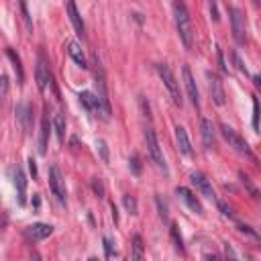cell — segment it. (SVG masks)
Instances as JSON below:
<instances>
[{
    "instance_id": "cell-10",
    "label": "cell",
    "mask_w": 261,
    "mask_h": 261,
    "mask_svg": "<svg viewBox=\"0 0 261 261\" xmlns=\"http://www.w3.org/2000/svg\"><path fill=\"white\" fill-rule=\"evenodd\" d=\"M190 180H192V184L198 188V192H200L202 196H206V198H210V200L217 198V194H214V188H212V184H210V180L204 176L202 172H192V174H190Z\"/></svg>"
},
{
    "instance_id": "cell-44",
    "label": "cell",
    "mask_w": 261,
    "mask_h": 261,
    "mask_svg": "<svg viewBox=\"0 0 261 261\" xmlns=\"http://www.w3.org/2000/svg\"><path fill=\"white\" fill-rule=\"evenodd\" d=\"M88 261H98V257H90V259H88Z\"/></svg>"
},
{
    "instance_id": "cell-40",
    "label": "cell",
    "mask_w": 261,
    "mask_h": 261,
    "mask_svg": "<svg viewBox=\"0 0 261 261\" xmlns=\"http://www.w3.org/2000/svg\"><path fill=\"white\" fill-rule=\"evenodd\" d=\"M8 94V78L6 76H2V98Z\"/></svg>"
},
{
    "instance_id": "cell-35",
    "label": "cell",
    "mask_w": 261,
    "mask_h": 261,
    "mask_svg": "<svg viewBox=\"0 0 261 261\" xmlns=\"http://www.w3.org/2000/svg\"><path fill=\"white\" fill-rule=\"evenodd\" d=\"M224 261H239L235 255V249L231 245H224Z\"/></svg>"
},
{
    "instance_id": "cell-42",
    "label": "cell",
    "mask_w": 261,
    "mask_h": 261,
    "mask_svg": "<svg viewBox=\"0 0 261 261\" xmlns=\"http://www.w3.org/2000/svg\"><path fill=\"white\" fill-rule=\"evenodd\" d=\"M210 13H212L214 20H219V10H217V4H214V2H210Z\"/></svg>"
},
{
    "instance_id": "cell-43",
    "label": "cell",
    "mask_w": 261,
    "mask_h": 261,
    "mask_svg": "<svg viewBox=\"0 0 261 261\" xmlns=\"http://www.w3.org/2000/svg\"><path fill=\"white\" fill-rule=\"evenodd\" d=\"M204 261H221L219 255H214V253H206L204 255Z\"/></svg>"
},
{
    "instance_id": "cell-13",
    "label": "cell",
    "mask_w": 261,
    "mask_h": 261,
    "mask_svg": "<svg viewBox=\"0 0 261 261\" xmlns=\"http://www.w3.org/2000/svg\"><path fill=\"white\" fill-rule=\"evenodd\" d=\"M176 194L181 198V200H184V204H186V206L192 210V212H196V214H200V217H202V214H204V208H202V204H200V200L194 196V194H192V192L188 190V188H184V186H180V188H176Z\"/></svg>"
},
{
    "instance_id": "cell-41",
    "label": "cell",
    "mask_w": 261,
    "mask_h": 261,
    "mask_svg": "<svg viewBox=\"0 0 261 261\" xmlns=\"http://www.w3.org/2000/svg\"><path fill=\"white\" fill-rule=\"evenodd\" d=\"M253 84H255V88L261 92V74H255V76H253Z\"/></svg>"
},
{
    "instance_id": "cell-19",
    "label": "cell",
    "mask_w": 261,
    "mask_h": 261,
    "mask_svg": "<svg viewBox=\"0 0 261 261\" xmlns=\"http://www.w3.org/2000/svg\"><path fill=\"white\" fill-rule=\"evenodd\" d=\"M67 53H70V58L80 65V67H88V61H86V55H84V51H82V47L78 45L76 41H70L67 43Z\"/></svg>"
},
{
    "instance_id": "cell-12",
    "label": "cell",
    "mask_w": 261,
    "mask_h": 261,
    "mask_svg": "<svg viewBox=\"0 0 261 261\" xmlns=\"http://www.w3.org/2000/svg\"><path fill=\"white\" fill-rule=\"evenodd\" d=\"M181 76H184V86H186V92H188V98L190 102L194 104L196 108H200V94H198V88H196V80L194 76H192L190 67L184 65V70H181Z\"/></svg>"
},
{
    "instance_id": "cell-28",
    "label": "cell",
    "mask_w": 261,
    "mask_h": 261,
    "mask_svg": "<svg viewBox=\"0 0 261 261\" xmlns=\"http://www.w3.org/2000/svg\"><path fill=\"white\" fill-rule=\"evenodd\" d=\"M96 149L100 151L102 161H108V147H106V141H104V139H98V141H96Z\"/></svg>"
},
{
    "instance_id": "cell-1",
    "label": "cell",
    "mask_w": 261,
    "mask_h": 261,
    "mask_svg": "<svg viewBox=\"0 0 261 261\" xmlns=\"http://www.w3.org/2000/svg\"><path fill=\"white\" fill-rule=\"evenodd\" d=\"M174 15H176V29H178L181 43H184L186 49H192V45H194V31H192V20H190L186 4L174 2Z\"/></svg>"
},
{
    "instance_id": "cell-15",
    "label": "cell",
    "mask_w": 261,
    "mask_h": 261,
    "mask_svg": "<svg viewBox=\"0 0 261 261\" xmlns=\"http://www.w3.org/2000/svg\"><path fill=\"white\" fill-rule=\"evenodd\" d=\"M176 143L180 147V151L184 153L186 157H192L194 155V151H192V143H190V137H188V131L184 127H176Z\"/></svg>"
},
{
    "instance_id": "cell-21",
    "label": "cell",
    "mask_w": 261,
    "mask_h": 261,
    "mask_svg": "<svg viewBox=\"0 0 261 261\" xmlns=\"http://www.w3.org/2000/svg\"><path fill=\"white\" fill-rule=\"evenodd\" d=\"M47 135H49V117H45L41 122V137H39V153L45 155L47 151Z\"/></svg>"
},
{
    "instance_id": "cell-39",
    "label": "cell",
    "mask_w": 261,
    "mask_h": 261,
    "mask_svg": "<svg viewBox=\"0 0 261 261\" xmlns=\"http://www.w3.org/2000/svg\"><path fill=\"white\" fill-rule=\"evenodd\" d=\"M219 63H221V70H222L224 74H226V72H229V67H226V65H224V58H222V51H221V49H219Z\"/></svg>"
},
{
    "instance_id": "cell-34",
    "label": "cell",
    "mask_w": 261,
    "mask_h": 261,
    "mask_svg": "<svg viewBox=\"0 0 261 261\" xmlns=\"http://www.w3.org/2000/svg\"><path fill=\"white\" fill-rule=\"evenodd\" d=\"M253 129L255 131L259 129V102H257V98L253 100Z\"/></svg>"
},
{
    "instance_id": "cell-18",
    "label": "cell",
    "mask_w": 261,
    "mask_h": 261,
    "mask_svg": "<svg viewBox=\"0 0 261 261\" xmlns=\"http://www.w3.org/2000/svg\"><path fill=\"white\" fill-rule=\"evenodd\" d=\"M200 131H202V141L206 149H212L214 147V124L208 119H202L200 122Z\"/></svg>"
},
{
    "instance_id": "cell-17",
    "label": "cell",
    "mask_w": 261,
    "mask_h": 261,
    "mask_svg": "<svg viewBox=\"0 0 261 261\" xmlns=\"http://www.w3.org/2000/svg\"><path fill=\"white\" fill-rule=\"evenodd\" d=\"M17 119L19 122L22 124V129H31V124H33V106L27 104V102H22V104L17 106Z\"/></svg>"
},
{
    "instance_id": "cell-14",
    "label": "cell",
    "mask_w": 261,
    "mask_h": 261,
    "mask_svg": "<svg viewBox=\"0 0 261 261\" xmlns=\"http://www.w3.org/2000/svg\"><path fill=\"white\" fill-rule=\"evenodd\" d=\"M51 233H53V226L51 224H45V222H35V224L27 226V237H29V239H33V241L47 239Z\"/></svg>"
},
{
    "instance_id": "cell-25",
    "label": "cell",
    "mask_w": 261,
    "mask_h": 261,
    "mask_svg": "<svg viewBox=\"0 0 261 261\" xmlns=\"http://www.w3.org/2000/svg\"><path fill=\"white\" fill-rule=\"evenodd\" d=\"M155 204H157V210H160V219L163 222H167L169 219V208H167V202L161 198V196H155Z\"/></svg>"
},
{
    "instance_id": "cell-8",
    "label": "cell",
    "mask_w": 261,
    "mask_h": 261,
    "mask_svg": "<svg viewBox=\"0 0 261 261\" xmlns=\"http://www.w3.org/2000/svg\"><path fill=\"white\" fill-rule=\"evenodd\" d=\"M35 80H37V88L41 92L47 90V84L51 82V74H49V63L45 60V55L39 53L37 58V65H35Z\"/></svg>"
},
{
    "instance_id": "cell-23",
    "label": "cell",
    "mask_w": 261,
    "mask_h": 261,
    "mask_svg": "<svg viewBox=\"0 0 261 261\" xmlns=\"http://www.w3.org/2000/svg\"><path fill=\"white\" fill-rule=\"evenodd\" d=\"M53 124H55V133H58V139L63 141V139H65V119H63L61 112H58V115H55Z\"/></svg>"
},
{
    "instance_id": "cell-7",
    "label": "cell",
    "mask_w": 261,
    "mask_h": 261,
    "mask_svg": "<svg viewBox=\"0 0 261 261\" xmlns=\"http://www.w3.org/2000/svg\"><path fill=\"white\" fill-rule=\"evenodd\" d=\"M49 188L53 192V196L58 198V202L65 204V180H63V176H61L58 165L49 167Z\"/></svg>"
},
{
    "instance_id": "cell-24",
    "label": "cell",
    "mask_w": 261,
    "mask_h": 261,
    "mask_svg": "<svg viewBox=\"0 0 261 261\" xmlns=\"http://www.w3.org/2000/svg\"><path fill=\"white\" fill-rule=\"evenodd\" d=\"M172 239H174V243H176V251L184 255V253H186L184 239H181V235H180V231H178V224H172Z\"/></svg>"
},
{
    "instance_id": "cell-2",
    "label": "cell",
    "mask_w": 261,
    "mask_h": 261,
    "mask_svg": "<svg viewBox=\"0 0 261 261\" xmlns=\"http://www.w3.org/2000/svg\"><path fill=\"white\" fill-rule=\"evenodd\" d=\"M221 133H222V137L224 141L229 143V147H233V149L239 153V155H245V157H253L251 153V147H249V143L241 137L239 133H237L233 127H229V124H221Z\"/></svg>"
},
{
    "instance_id": "cell-33",
    "label": "cell",
    "mask_w": 261,
    "mask_h": 261,
    "mask_svg": "<svg viewBox=\"0 0 261 261\" xmlns=\"http://www.w3.org/2000/svg\"><path fill=\"white\" fill-rule=\"evenodd\" d=\"M129 165H131V169H133V174L135 176H139L141 174V163H139V157L137 155H133L131 160H129Z\"/></svg>"
},
{
    "instance_id": "cell-29",
    "label": "cell",
    "mask_w": 261,
    "mask_h": 261,
    "mask_svg": "<svg viewBox=\"0 0 261 261\" xmlns=\"http://www.w3.org/2000/svg\"><path fill=\"white\" fill-rule=\"evenodd\" d=\"M239 231H241V233H247L249 237H253L255 241H259V243H261V235L253 229V226H249V224H239Z\"/></svg>"
},
{
    "instance_id": "cell-38",
    "label": "cell",
    "mask_w": 261,
    "mask_h": 261,
    "mask_svg": "<svg viewBox=\"0 0 261 261\" xmlns=\"http://www.w3.org/2000/svg\"><path fill=\"white\" fill-rule=\"evenodd\" d=\"M29 169H31V174H33V178H37V163H35V160H29Z\"/></svg>"
},
{
    "instance_id": "cell-26",
    "label": "cell",
    "mask_w": 261,
    "mask_h": 261,
    "mask_svg": "<svg viewBox=\"0 0 261 261\" xmlns=\"http://www.w3.org/2000/svg\"><path fill=\"white\" fill-rule=\"evenodd\" d=\"M122 204H124V208H127L131 214H137V200H135V196H131V194H124L122 196Z\"/></svg>"
},
{
    "instance_id": "cell-22",
    "label": "cell",
    "mask_w": 261,
    "mask_h": 261,
    "mask_svg": "<svg viewBox=\"0 0 261 261\" xmlns=\"http://www.w3.org/2000/svg\"><path fill=\"white\" fill-rule=\"evenodd\" d=\"M129 261H145V255H143V239H141L139 235L133 239V251H131Z\"/></svg>"
},
{
    "instance_id": "cell-9",
    "label": "cell",
    "mask_w": 261,
    "mask_h": 261,
    "mask_svg": "<svg viewBox=\"0 0 261 261\" xmlns=\"http://www.w3.org/2000/svg\"><path fill=\"white\" fill-rule=\"evenodd\" d=\"M206 78H208V92H210V96L214 100V104L222 106L226 102V96H224V88H222L221 78L217 74H210V72L206 74Z\"/></svg>"
},
{
    "instance_id": "cell-4",
    "label": "cell",
    "mask_w": 261,
    "mask_h": 261,
    "mask_svg": "<svg viewBox=\"0 0 261 261\" xmlns=\"http://www.w3.org/2000/svg\"><path fill=\"white\" fill-rule=\"evenodd\" d=\"M157 74L161 76V80H163V84H165V88H167V92H169V96H172V100H174V104H176V106H181L180 84H178V80H176V76L172 74V70H169V65L160 63V65H157Z\"/></svg>"
},
{
    "instance_id": "cell-31",
    "label": "cell",
    "mask_w": 261,
    "mask_h": 261,
    "mask_svg": "<svg viewBox=\"0 0 261 261\" xmlns=\"http://www.w3.org/2000/svg\"><path fill=\"white\" fill-rule=\"evenodd\" d=\"M92 188H94V192H96L100 198H104V184H102L100 178H94V180H92Z\"/></svg>"
},
{
    "instance_id": "cell-32",
    "label": "cell",
    "mask_w": 261,
    "mask_h": 261,
    "mask_svg": "<svg viewBox=\"0 0 261 261\" xmlns=\"http://www.w3.org/2000/svg\"><path fill=\"white\" fill-rule=\"evenodd\" d=\"M102 243H104L106 257H112V255H115V245H112V239H110V237H104V239H102Z\"/></svg>"
},
{
    "instance_id": "cell-6",
    "label": "cell",
    "mask_w": 261,
    "mask_h": 261,
    "mask_svg": "<svg viewBox=\"0 0 261 261\" xmlns=\"http://www.w3.org/2000/svg\"><path fill=\"white\" fill-rule=\"evenodd\" d=\"M229 15H231V27H233V37L237 43H245L247 39V27H245V17L241 13V8L231 6L229 8Z\"/></svg>"
},
{
    "instance_id": "cell-36",
    "label": "cell",
    "mask_w": 261,
    "mask_h": 261,
    "mask_svg": "<svg viewBox=\"0 0 261 261\" xmlns=\"http://www.w3.org/2000/svg\"><path fill=\"white\" fill-rule=\"evenodd\" d=\"M219 208L222 210V214H224V217H229V219H235V212H233V208H231V206H226L224 202H219Z\"/></svg>"
},
{
    "instance_id": "cell-11",
    "label": "cell",
    "mask_w": 261,
    "mask_h": 261,
    "mask_svg": "<svg viewBox=\"0 0 261 261\" xmlns=\"http://www.w3.org/2000/svg\"><path fill=\"white\" fill-rule=\"evenodd\" d=\"M10 174H13V181H15V188H17V202L22 206V204H25V196H27V178L19 165L10 167Z\"/></svg>"
},
{
    "instance_id": "cell-20",
    "label": "cell",
    "mask_w": 261,
    "mask_h": 261,
    "mask_svg": "<svg viewBox=\"0 0 261 261\" xmlns=\"http://www.w3.org/2000/svg\"><path fill=\"white\" fill-rule=\"evenodd\" d=\"M6 55H8V60L10 63H13L15 67V72H17V84H22V80H25V74H22V65H20V58L15 53L13 47H6Z\"/></svg>"
},
{
    "instance_id": "cell-30",
    "label": "cell",
    "mask_w": 261,
    "mask_h": 261,
    "mask_svg": "<svg viewBox=\"0 0 261 261\" xmlns=\"http://www.w3.org/2000/svg\"><path fill=\"white\" fill-rule=\"evenodd\" d=\"M19 6H20V10H22V19H25V25H27V31L31 33V31H33V22H31V17H29V10H27V4H25V2H20Z\"/></svg>"
},
{
    "instance_id": "cell-5",
    "label": "cell",
    "mask_w": 261,
    "mask_h": 261,
    "mask_svg": "<svg viewBox=\"0 0 261 261\" xmlns=\"http://www.w3.org/2000/svg\"><path fill=\"white\" fill-rule=\"evenodd\" d=\"M94 78H96V98L100 100L102 108L106 110V115L110 117V104H108V92H106V80H104V72H102V65L98 58H94Z\"/></svg>"
},
{
    "instance_id": "cell-27",
    "label": "cell",
    "mask_w": 261,
    "mask_h": 261,
    "mask_svg": "<svg viewBox=\"0 0 261 261\" xmlns=\"http://www.w3.org/2000/svg\"><path fill=\"white\" fill-rule=\"evenodd\" d=\"M239 178H241V181H243V186H245L249 192H251V196H253V198H259V192H257V188L251 184V180H249V176H245V174L241 172V174H239Z\"/></svg>"
},
{
    "instance_id": "cell-16",
    "label": "cell",
    "mask_w": 261,
    "mask_h": 261,
    "mask_svg": "<svg viewBox=\"0 0 261 261\" xmlns=\"http://www.w3.org/2000/svg\"><path fill=\"white\" fill-rule=\"evenodd\" d=\"M65 8H67V15H70V20H72V25H74V29H76V33H78V37H84V35H86V25H84V20H82L80 13H78L76 4H74V2H67Z\"/></svg>"
},
{
    "instance_id": "cell-3",
    "label": "cell",
    "mask_w": 261,
    "mask_h": 261,
    "mask_svg": "<svg viewBox=\"0 0 261 261\" xmlns=\"http://www.w3.org/2000/svg\"><path fill=\"white\" fill-rule=\"evenodd\" d=\"M145 145H147V151H149L153 163L160 169H163V174H167V163H165L163 151H161L160 141H157V135H155V131L151 127H147V131H145Z\"/></svg>"
},
{
    "instance_id": "cell-37",
    "label": "cell",
    "mask_w": 261,
    "mask_h": 261,
    "mask_svg": "<svg viewBox=\"0 0 261 261\" xmlns=\"http://www.w3.org/2000/svg\"><path fill=\"white\" fill-rule=\"evenodd\" d=\"M233 60H235V63H237V67H239V70H241V72H243V74L247 76L249 72H247V67L243 65V61H241V58H239V55H237V53H233Z\"/></svg>"
}]
</instances>
